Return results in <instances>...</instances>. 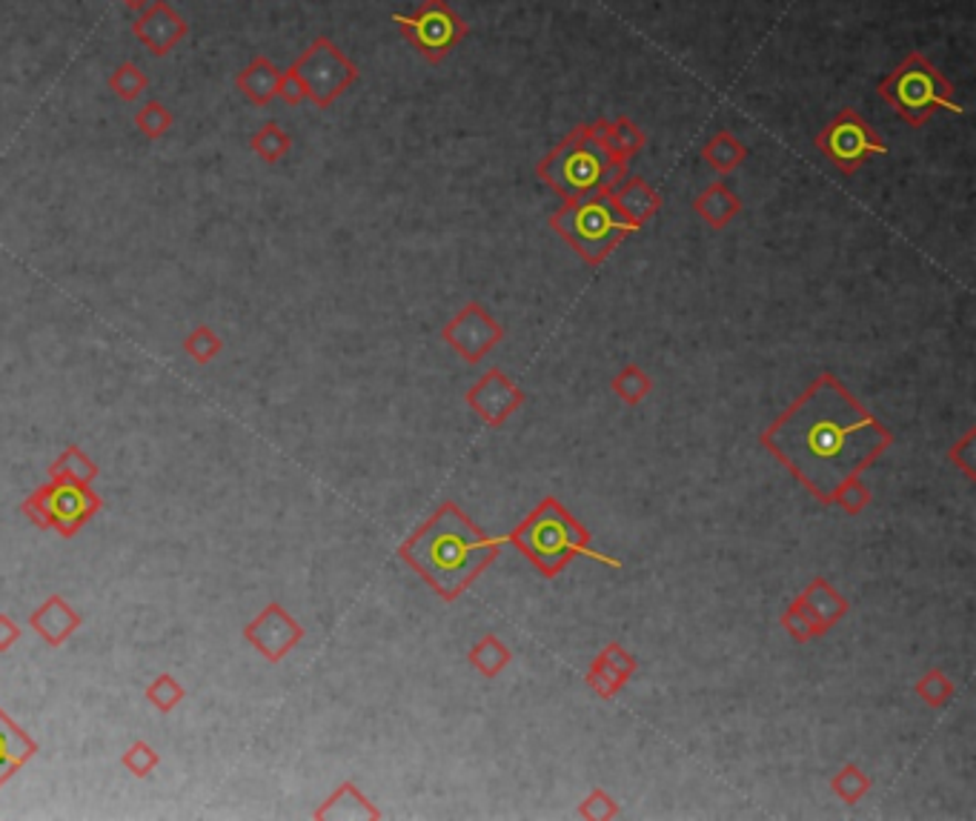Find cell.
<instances>
[{
	"mask_svg": "<svg viewBox=\"0 0 976 821\" xmlns=\"http://www.w3.org/2000/svg\"><path fill=\"white\" fill-rule=\"evenodd\" d=\"M505 539L507 544L525 552L544 579H556L579 555H590V559L610 567H622L616 559L602 555L590 547V532L575 521L573 512L556 496L541 498L539 505L527 512L525 521Z\"/></svg>",
	"mask_w": 976,
	"mask_h": 821,
	"instance_id": "4",
	"label": "cell"
},
{
	"mask_svg": "<svg viewBox=\"0 0 976 821\" xmlns=\"http://www.w3.org/2000/svg\"><path fill=\"white\" fill-rule=\"evenodd\" d=\"M948 456H951V464L963 469V476L968 478V481H974L976 478V435H974V429L963 435V441H956L954 447H951Z\"/></svg>",
	"mask_w": 976,
	"mask_h": 821,
	"instance_id": "34",
	"label": "cell"
},
{
	"mask_svg": "<svg viewBox=\"0 0 976 821\" xmlns=\"http://www.w3.org/2000/svg\"><path fill=\"white\" fill-rule=\"evenodd\" d=\"M35 752V741H29L18 727L9 721L3 713H0V784L12 776L14 767H21L23 761Z\"/></svg>",
	"mask_w": 976,
	"mask_h": 821,
	"instance_id": "21",
	"label": "cell"
},
{
	"mask_svg": "<svg viewBox=\"0 0 976 821\" xmlns=\"http://www.w3.org/2000/svg\"><path fill=\"white\" fill-rule=\"evenodd\" d=\"M602 135L604 141H608L610 149H613L624 164H631V160L642 153L644 144H647V135H644L642 126H636L631 117L624 115L613 117V121H610V117H602Z\"/></svg>",
	"mask_w": 976,
	"mask_h": 821,
	"instance_id": "20",
	"label": "cell"
},
{
	"mask_svg": "<svg viewBox=\"0 0 976 821\" xmlns=\"http://www.w3.org/2000/svg\"><path fill=\"white\" fill-rule=\"evenodd\" d=\"M595 658H602V662L608 664L610 669H616V673L624 678V682H631L633 673H636V658H633L631 653H627V649H624L619 642L604 644L602 653H599V656H595Z\"/></svg>",
	"mask_w": 976,
	"mask_h": 821,
	"instance_id": "35",
	"label": "cell"
},
{
	"mask_svg": "<svg viewBox=\"0 0 976 821\" xmlns=\"http://www.w3.org/2000/svg\"><path fill=\"white\" fill-rule=\"evenodd\" d=\"M173 124H175V115L167 110V106L160 104V101H146V104L138 110V115H135V129H138L141 135H146L149 141L164 138V135L173 129Z\"/></svg>",
	"mask_w": 976,
	"mask_h": 821,
	"instance_id": "28",
	"label": "cell"
},
{
	"mask_svg": "<svg viewBox=\"0 0 976 821\" xmlns=\"http://www.w3.org/2000/svg\"><path fill=\"white\" fill-rule=\"evenodd\" d=\"M797 599L802 601L804 607L810 610V615H813V619H817V622L822 624L824 633H828V630H831L833 624L842 622V619H845V615H848V610H851V604H848L845 595L839 593L837 586H833L831 581L824 579V575H817V579L810 581V584L804 586V590L797 595Z\"/></svg>",
	"mask_w": 976,
	"mask_h": 821,
	"instance_id": "16",
	"label": "cell"
},
{
	"mask_svg": "<svg viewBox=\"0 0 976 821\" xmlns=\"http://www.w3.org/2000/svg\"><path fill=\"white\" fill-rule=\"evenodd\" d=\"M525 404L521 393L501 370H487L481 378L467 389V407L487 424V427H501L512 413H519Z\"/></svg>",
	"mask_w": 976,
	"mask_h": 821,
	"instance_id": "12",
	"label": "cell"
},
{
	"mask_svg": "<svg viewBox=\"0 0 976 821\" xmlns=\"http://www.w3.org/2000/svg\"><path fill=\"white\" fill-rule=\"evenodd\" d=\"M831 790L833 796H839L845 804H856V801L862 799V796H868V790H871V779H868V773L862 767L845 765L831 779Z\"/></svg>",
	"mask_w": 976,
	"mask_h": 821,
	"instance_id": "30",
	"label": "cell"
},
{
	"mask_svg": "<svg viewBox=\"0 0 976 821\" xmlns=\"http://www.w3.org/2000/svg\"><path fill=\"white\" fill-rule=\"evenodd\" d=\"M627 166L608 146L602 117L584 121L536 164V178L548 184L561 200L608 195L627 175Z\"/></svg>",
	"mask_w": 976,
	"mask_h": 821,
	"instance_id": "3",
	"label": "cell"
},
{
	"mask_svg": "<svg viewBox=\"0 0 976 821\" xmlns=\"http://www.w3.org/2000/svg\"><path fill=\"white\" fill-rule=\"evenodd\" d=\"M782 627L788 630L790 638L799 644H808L813 642V638H819V635H824L822 624L810 615V610L804 607L799 599H793V604L782 613Z\"/></svg>",
	"mask_w": 976,
	"mask_h": 821,
	"instance_id": "26",
	"label": "cell"
},
{
	"mask_svg": "<svg viewBox=\"0 0 976 821\" xmlns=\"http://www.w3.org/2000/svg\"><path fill=\"white\" fill-rule=\"evenodd\" d=\"M442 341L450 344L467 364H478L487 352L496 350L505 341V326L487 312V306L481 301H467L444 324Z\"/></svg>",
	"mask_w": 976,
	"mask_h": 821,
	"instance_id": "10",
	"label": "cell"
},
{
	"mask_svg": "<svg viewBox=\"0 0 976 821\" xmlns=\"http://www.w3.org/2000/svg\"><path fill=\"white\" fill-rule=\"evenodd\" d=\"M871 498L873 496H871V490H868V484L862 481L859 476H853L851 481H845L842 487H839L837 496H833V505L842 507L848 516H859L862 510H868Z\"/></svg>",
	"mask_w": 976,
	"mask_h": 821,
	"instance_id": "33",
	"label": "cell"
},
{
	"mask_svg": "<svg viewBox=\"0 0 976 821\" xmlns=\"http://www.w3.org/2000/svg\"><path fill=\"white\" fill-rule=\"evenodd\" d=\"M189 32V23L175 12L167 0H153L149 7L141 9L138 18L132 21V35L138 38L155 58L169 55Z\"/></svg>",
	"mask_w": 976,
	"mask_h": 821,
	"instance_id": "13",
	"label": "cell"
},
{
	"mask_svg": "<svg viewBox=\"0 0 976 821\" xmlns=\"http://www.w3.org/2000/svg\"><path fill=\"white\" fill-rule=\"evenodd\" d=\"M608 198L624 221L631 224L633 232L647 227L658 215V209H662V195L647 180L638 178V175H624L616 187L610 189Z\"/></svg>",
	"mask_w": 976,
	"mask_h": 821,
	"instance_id": "14",
	"label": "cell"
},
{
	"mask_svg": "<svg viewBox=\"0 0 976 821\" xmlns=\"http://www.w3.org/2000/svg\"><path fill=\"white\" fill-rule=\"evenodd\" d=\"M548 224L588 267H602L616 252L619 243L633 232L631 224L616 212L608 195L564 200L556 212H550Z\"/></svg>",
	"mask_w": 976,
	"mask_h": 821,
	"instance_id": "6",
	"label": "cell"
},
{
	"mask_svg": "<svg viewBox=\"0 0 976 821\" xmlns=\"http://www.w3.org/2000/svg\"><path fill=\"white\" fill-rule=\"evenodd\" d=\"M893 444V433L833 373H822L762 433V447L819 505L862 476Z\"/></svg>",
	"mask_w": 976,
	"mask_h": 821,
	"instance_id": "1",
	"label": "cell"
},
{
	"mask_svg": "<svg viewBox=\"0 0 976 821\" xmlns=\"http://www.w3.org/2000/svg\"><path fill=\"white\" fill-rule=\"evenodd\" d=\"M23 510L35 518L38 524H55L63 536H72V532L81 527L90 512L97 510V498L81 487V484L70 481H52L49 487L38 490L35 496L29 498Z\"/></svg>",
	"mask_w": 976,
	"mask_h": 821,
	"instance_id": "11",
	"label": "cell"
},
{
	"mask_svg": "<svg viewBox=\"0 0 976 821\" xmlns=\"http://www.w3.org/2000/svg\"><path fill=\"white\" fill-rule=\"evenodd\" d=\"M813 146L842 175L859 173L871 158L887 155V144L880 138V132L873 129L865 117H862V112L853 110V106H842L819 129V135L813 138Z\"/></svg>",
	"mask_w": 976,
	"mask_h": 821,
	"instance_id": "9",
	"label": "cell"
},
{
	"mask_svg": "<svg viewBox=\"0 0 976 821\" xmlns=\"http://www.w3.org/2000/svg\"><path fill=\"white\" fill-rule=\"evenodd\" d=\"M250 146L258 158L267 160V164H276V160H281L292 149V138L276 124V121H270V124H263L261 129L252 135Z\"/></svg>",
	"mask_w": 976,
	"mask_h": 821,
	"instance_id": "24",
	"label": "cell"
},
{
	"mask_svg": "<svg viewBox=\"0 0 976 821\" xmlns=\"http://www.w3.org/2000/svg\"><path fill=\"white\" fill-rule=\"evenodd\" d=\"M38 613L52 619V622H32L38 630H41L43 638H49V644H61L63 638H66V633L77 627V615L72 613L61 599H52L49 604H43V610H38Z\"/></svg>",
	"mask_w": 976,
	"mask_h": 821,
	"instance_id": "25",
	"label": "cell"
},
{
	"mask_svg": "<svg viewBox=\"0 0 976 821\" xmlns=\"http://www.w3.org/2000/svg\"><path fill=\"white\" fill-rule=\"evenodd\" d=\"M885 104L905 121L907 126H925L936 112L965 115V106L956 97V86L936 70L931 58L920 49L907 52L876 86Z\"/></svg>",
	"mask_w": 976,
	"mask_h": 821,
	"instance_id": "5",
	"label": "cell"
},
{
	"mask_svg": "<svg viewBox=\"0 0 976 821\" xmlns=\"http://www.w3.org/2000/svg\"><path fill=\"white\" fill-rule=\"evenodd\" d=\"M745 158H748V146L727 129L716 132L714 138H707V144L702 146V160L719 175H730L734 169H739Z\"/></svg>",
	"mask_w": 976,
	"mask_h": 821,
	"instance_id": "19",
	"label": "cell"
},
{
	"mask_svg": "<svg viewBox=\"0 0 976 821\" xmlns=\"http://www.w3.org/2000/svg\"><path fill=\"white\" fill-rule=\"evenodd\" d=\"M610 387H613V393H616L619 398L627 404V407H636V404H642V401L651 395L653 381H651V375L644 373L642 366L627 364V366H622L616 375H613Z\"/></svg>",
	"mask_w": 976,
	"mask_h": 821,
	"instance_id": "23",
	"label": "cell"
},
{
	"mask_svg": "<svg viewBox=\"0 0 976 821\" xmlns=\"http://www.w3.org/2000/svg\"><path fill=\"white\" fill-rule=\"evenodd\" d=\"M290 70L304 86L307 101H312L319 110H330L361 75L359 66L335 46L333 38L326 35L315 38L292 61Z\"/></svg>",
	"mask_w": 976,
	"mask_h": 821,
	"instance_id": "8",
	"label": "cell"
},
{
	"mask_svg": "<svg viewBox=\"0 0 976 821\" xmlns=\"http://www.w3.org/2000/svg\"><path fill=\"white\" fill-rule=\"evenodd\" d=\"M393 23L427 63H442L470 35L467 21L447 0H422L409 14H393Z\"/></svg>",
	"mask_w": 976,
	"mask_h": 821,
	"instance_id": "7",
	"label": "cell"
},
{
	"mask_svg": "<svg viewBox=\"0 0 976 821\" xmlns=\"http://www.w3.org/2000/svg\"><path fill=\"white\" fill-rule=\"evenodd\" d=\"M121 3H124L126 9H132V12H141V9L149 7L153 0H121Z\"/></svg>",
	"mask_w": 976,
	"mask_h": 821,
	"instance_id": "40",
	"label": "cell"
},
{
	"mask_svg": "<svg viewBox=\"0 0 976 821\" xmlns=\"http://www.w3.org/2000/svg\"><path fill=\"white\" fill-rule=\"evenodd\" d=\"M575 815H579V819H590V821H608V819H619V815H622V810H619L616 799H613L608 790L595 787L593 793H588V799L579 804Z\"/></svg>",
	"mask_w": 976,
	"mask_h": 821,
	"instance_id": "32",
	"label": "cell"
},
{
	"mask_svg": "<svg viewBox=\"0 0 976 821\" xmlns=\"http://www.w3.org/2000/svg\"><path fill=\"white\" fill-rule=\"evenodd\" d=\"M916 696L928 704V707L942 710V707H948L951 698L956 696V687L942 669H928V673L916 682Z\"/></svg>",
	"mask_w": 976,
	"mask_h": 821,
	"instance_id": "29",
	"label": "cell"
},
{
	"mask_svg": "<svg viewBox=\"0 0 976 821\" xmlns=\"http://www.w3.org/2000/svg\"><path fill=\"white\" fill-rule=\"evenodd\" d=\"M693 212L710 229H725L741 212V200L727 184L716 180L693 198Z\"/></svg>",
	"mask_w": 976,
	"mask_h": 821,
	"instance_id": "17",
	"label": "cell"
},
{
	"mask_svg": "<svg viewBox=\"0 0 976 821\" xmlns=\"http://www.w3.org/2000/svg\"><path fill=\"white\" fill-rule=\"evenodd\" d=\"M512 662V653L501 638L496 635H485L476 647L470 649V664L481 673L485 678H496L501 676Z\"/></svg>",
	"mask_w": 976,
	"mask_h": 821,
	"instance_id": "22",
	"label": "cell"
},
{
	"mask_svg": "<svg viewBox=\"0 0 976 821\" xmlns=\"http://www.w3.org/2000/svg\"><path fill=\"white\" fill-rule=\"evenodd\" d=\"M590 690L599 698H616L624 690V678L619 676L616 669H610L602 658H593V664L588 667V676H584Z\"/></svg>",
	"mask_w": 976,
	"mask_h": 821,
	"instance_id": "31",
	"label": "cell"
},
{
	"mask_svg": "<svg viewBox=\"0 0 976 821\" xmlns=\"http://www.w3.org/2000/svg\"><path fill=\"white\" fill-rule=\"evenodd\" d=\"M149 698H153V702L158 704L160 710H169V707H175V704H178L180 698H184V690H180L178 684H175L169 676H160L158 682H155L153 687H149Z\"/></svg>",
	"mask_w": 976,
	"mask_h": 821,
	"instance_id": "37",
	"label": "cell"
},
{
	"mask_svg": "<svg viewBox=\"0 0 976 821\" xmlns=\"http://www.w3.org/2000/svg\"><path fill=\"white\" fill-rule=\"evenodd\" d=\"M187 350L193 352L198 361H209L215 352L221 350V341H218V335H215L212 330H207V326H198V330H195L193 335L187 339Z\"/></svg>",
	"mask_w": 976,
	"mask_h": 821,
	"instance_id": "36",
	"label": "cell"
},
{
	"mask_svg": "<svg viewBox=\"0 0 976 821\" xmlns=\"http://www.w3.org/2000/svg\"><path fill=\"white\" fill-rule=\"evenodd\" d=\"M247 635H250L256 647H261L263 653H267V658L278 662L287 649H292L298 642H301L304 630L298 627V624L292 622L290 615L278 607V604H272V607H267V613L247 630Z\"/></svg>",
	"mask_w": 976,
	"mask_h": 821,
	"instance_id": "15",
	"label": "cell"
},
{
	"mask_svg": "<svg viewBox=\"0 0 976 821\" xmlns=\"http://www.w3.org/2000/svg\"><path fill=\"white\" fill-rule=\"evenodd\" d=\"M278 75H281V70H278L276 63L270 58L258 55L238 72L236 86L250 104L267 106L278 97Z\"/></svg>",
	"mask_w": 976,
	"mask_h": 821,
	"instance_id": "18",
	"label": "cell"
},
{
	"mask_svg": "<svg viewBox=\"0 0 976 821\" xmlns=\"http://www.w3.org/2000/svg\"><path fill=\"white\" fill-rule=\"evenodd\" d=\"M278 97L287 101L290 106H298L301 101H307L304 86H301V81L292 75V70H281V75H278Z\"/></svg>",
	"mask_w": 976,
	"mask_h": 821,
	"instance_id": "38",
	"label": "cell"
},
{
	"mask_svg": "<svg viewBox=\"0 0 976 821\" xmlns=\"http://www.w3.org/2000/svg\"><path fill=\"white\" fill-rule=\"evenodd\" d=\"M14 638H18V627L9 622L7 615H0V649H7Z\"/></svg>",
	"mask_w": 976,
	"mask_h": 821,
	"instance_id": "39",
	"label": "cell"
},
{
	"mask_svg": "<svg viewBox=\"0 0 976 821\" xmlns=\"http://www.w3.org/2000/svg\"><path fill=\"white\" fill-rule=\"evenodd\" d=\"M507 539L487 536L461 507L447 501L398 547V555L444 601H456L499 559Z\"/></svg>",
	"mask_w": 976,
	"mask_h": 821,
	"instance_id": "2",
	"label": "cell"
},
{
	"mask_svg": "<svg viewBox=\"0 0 976 821\" xmlns=\"http://www.w3.org/2000/svg\"><path fill=\"white\" fill-rule=\"evenodd\" d=\"M110 90L115 97L132 104V101H138V97L149 90V77H146L135 63L126 61L110 75Z\"/></svg>",
	"mask_w": 976,
	"mask_h": 821,
	"instance_id": "27",
	"label": "cell"
}]
</instances>
